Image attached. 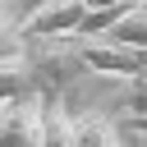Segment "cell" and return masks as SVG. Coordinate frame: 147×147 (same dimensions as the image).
Returning <instances> with one entry per match:
<instances>
[{
	"mask_svg": "<svg viewBox=\"0 0 147 147\" xmlns=\"http://www.w3.org/2000/svg\"><path fill=\"white\" fill-rule=\"evenodd\" d=\"M28 69L41 96H60V87H69L87 64L74 37H46V41H28Z\"/></svg>",
	"mask_w": 147,
	"mask_h": 147,
	"instance_id": "6da1fadb",
	"label": "cell"
},
{
	"mask_svg": "<svg viewBox=\"0 0 147 147\" xmlns=\"http://www.w3.org/2000/svg\"><path fill=\"white\" fill-rule=\"evenodd\" d=\"M87 23V5L83 0H41L23 14V37L28 41H46V37H78Z\"/></svg>",
	"mask_w": 147,
	"mask_h": 147,
	"instance_id": "7a4b0ae2",
	"label": "cell"
},
{
	"mask_svg": "<svg viewBox=\"0 0 147 147\" xmlns=\"http://www.w3.org/2000/svg\"><path fill=\"white\" fill-rule=\"evenodd\" d=\"M41 106L46 96H18L0 106V147H41Z\"/></svg>",
	"mask_w": 147,
	"mask_h": 147,
	"instance_id": "3957f363",
	"label": "cell"
},
{
	"mask_svg": "<svg viewBox=\"0 0 147 147\" xmlns=\"http://www.w3.org/2000/svg\"><path fill=\"white\" fill-rule=\"evenodd\" d=\"M41 147H78L74 115L60 106V96H46V106H41Z\"/></svg>",
	"mask_w": 147,
	"mask_h": 147,
	"instance_id": "277c9868",
	"label": "cell"
},
{
	"mask_svg": "<svg viewBox=\"0 0 147 147\" xmlns=\"http://www.w3.org/2000/svg\"><path fill=\"white\" fill-rule=\"evenodd\" d=\"M74 129H78V147H124L119 138V124L101 110H83L74 115Z\"/></svg>",
	"mask_w": 147,
	"mask_h": 147,
	"instance_id": "5b68a950",
	"label": "cell"
},
{
	"mask_svg": "<svg viewBox=\"0 0 147 147\" xmlns=\"http://www.w3.org/2000/svg\"><path fill=\"white\" fill-rule=\"evenodd\" d=\"M28 55V37H23V18L9 9V0L0 5V64L5 60H23Z\"/></svg>",
	"mask_w": 147,
	"mask_h": 147,
	"instance_id": "8992f818",
	"label": "cell"
},
{
	"mask_svg": "<svg viewBox=\"0 0 147 147\" xmlns=\"http://www.w3.org/2000/svg\"><path fill=\"white\" fill-rule=\"evenodd\" d=\"M106 37H115V41H124V46H138V51H147V9H133V14H124Z\"/></svg>",
	"mask_w": 147,
	"mask_h": 147,
	"instance_id": "52a82bcc",
	"label": "cell"
},
{
	"mask_svg": "<svg viewBox=\"0 0 147 147\" xmlns=\"http://www.w3.org/2000/svg\"><path fill=\"white\" fill-rule=\"evenodd\" d=\"M119 110H124L129 119H142V115H147V74H142V78H133V83L124 87V96H119Z\"/></svg>",
	"mask_w": 147,
	"mask_h": 147,
	"instance_id": "ba28073f",
	"label": "cell"
},
{
	"mask_svg": "<svg viewBox=\"0 0 147 147\" xmlns=\"http://www.w3.org/2000/svg\"><path fill=\"white\" fill-rule=\"evenodd\" d=\"M87 5V14H129V9H138V0H83Z\"/></svg>",
	"mask_w": 147,
	"mask_h": 147,
	"instance_id": "9c48e42d",
	"label": "cell"
},
{
	"mask_svg": "<svg viewBox=\"0 0 147 147\" xmlns=\"http://www.w3.org/2000/svg\"><path fill=\"white\" fill-rule=\"evenodd\" d=\"M129 129H133L138 138H147V115H142V119H129Z\"/></svg>",
	"mask_w": 147,
	"mask_h": 147,
	"instance_id": "30bf717a",
	"label": "cell"
},
{
	"mask_svg": "<svg viewBox=\"0 0 147 147\" xmlns=\"http://www.w3.org/2000/svg\"><path fill=\"white\" fill-rule=\"evenodd\" d=\"M138 9H147V0H138Z\"/></svg>",
	"mask_w": 147,
	"mask_h": 147,
	"instance_id": "8fae6325",
	"label": "cell"
},
{
	"mask_svg": "<svg viewBox=\"0 0 147 147\" xmlns=\"http://www.w3.org/2000/svg\"><path fill=\"white\" fill-rule=\"evenodd\" d=\"M0 5H5V0H0Z\"/></svg>",
	"mask_w": 147,
	"mask_h": 147,
	"instance_id": "7c38bea8",
	"label": "cell"
}]
</instances>
